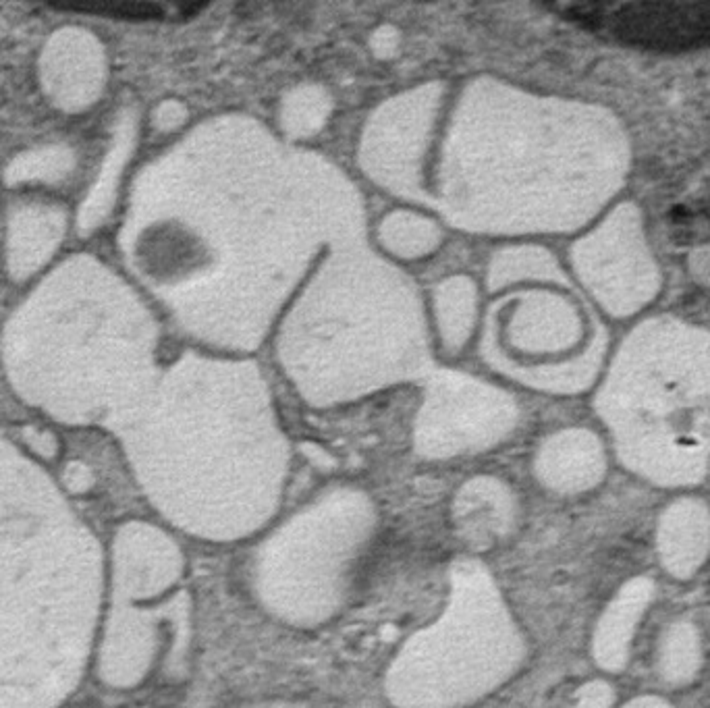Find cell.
I'll return each mask as SVG.
<instances>
[{
	"label": "cell",
	"mask_w": 710,
	"mask_h": 708,
	"mask_svg": "<svg viewBox=\"0 0 710 708\" xmlns=\"http://www.w3.org/2000/svg\"><path fill=\"white\" fill-rule=\"evenodd\" d=\"M694 272H698V275H704V272H706V279L710 281V250L700 252V254L696 256Z\"/></svg>",
	"instance_id": "obj_4"
},
{
	"label": "cell",
	"mask_w": 710,
	"mask_h": 708,
	"mask_svg": "<svg viewBox=\"0 0 710 708\" xmlns=\"http://www.w3.org/2000/svg\"><path fill=\"white\" fill-rule=\"evenodd\" d=\"M578 254L588 260L584 272L594 293L617 314L638 310L657 291V272L634 206L617 208L582 248L578 245Z\"/></svg>",
	"instance_id": "obj_1"
},
{
	"label": "cell",
	"mask_w": 710,
	"mask_h": 708,
	"mask_svg": "<svg viewBox=\"0 0 710 708\" xmlns=\"http://www.w3.org/2000/svg\"><path fill=\"white\" fill-rule=\"evenodd\" d=\"M69 158L71 156L65 150H46V152L25 156L11 167L9 179L19 183V181H30L38 177L50 179L54 175H63V171L69 167Z\"/></svg>",
	"instance_id": "obj_3"
},
{
	"label": "cell",
	"mask_w": 710,
	"mask_h": 708,
	"mask_svg": "<svg viewBox=\"0 0 710 708\" xmlns=\"http://www.w3.org/2000/svg\"><path fill=\"white\" fill-rule=\"evenodd\" d=\"M42 73L46 86L59 102L86 106L104 79L102 48L86 32H61L44 50Z\"/></svg>",
	"instance_id": "obj_2"
}]
</instances>
